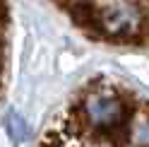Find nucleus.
Segmentation results:
<instances>
[{
  "instance_id": "nucleus-1",
  "label": "nucleus",
  "mask_w": 149,
  "mask_h": 147,
  "mask_svg": "<svg viewBox=\"0 0 149 147\" xmlns=\"http://www.w3.org/2000/svg\"><path fill=\"white\" fill-rule=\"evenodd\" d=\"M55 5L91 39L149 51V0H55Z\"/></svg>"
},
{
  "instance_id": "nucleus-2",
  "label": "nucleus",
  "mask_w": 149,
  "mask_h": 147,
  "mask_svg": "<svg viewBox=\"0 0 149 147\" xmlns=\"http://www.w3.org/2000/svg\"><path fill=\"white\" fill-rule=\"evenodd\" d=\"M7 133H10V137H15L17 142L26 135V125H24V121H22L17 113H10V116H7Z\"/></svg>"
}]
</instances>
